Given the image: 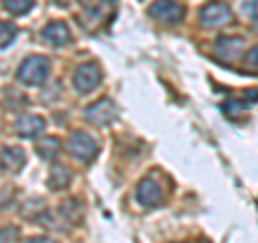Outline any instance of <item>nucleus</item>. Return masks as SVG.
<instances>
[{
	"mask_svg": "<svg viewBox=\"0 0 258 243\" xmlns=\"http://www.w3.org/2000/svg\"><path fill=\"white\" fill-rule=\"evenodd\" d=\"M69 183H71V170L67 166H52L50 176H47V188L52 192H60L69 188Z\"/></svg>",
	"mask_w": 258,
	"mask_h": 243,
	"instance_id": "nucleus-13",
	"label": "nucleus"
},
{
	"mask_svg": "<svg viewBox=\"0 0 258 243\" xmlns=\"http://www.w3.org/2000/svg\"><path fill=\"white\" fill-rule=\"evenodd\" d=\"M26 164V155L18 147H3V172H18Z\"/></svg>",
	"mask_w": 258,
	"mask_h": 243,
	"instance_id": "nucleus-11",
	"label": "nucleus"
},
{
	"mask_svg": "<svg viewBox=\"0 0 258 243\" xmlns=\"http://www.w3.org/2000/svg\"><path fill=\"white\" fill-rule=\"evenodd\" d=\"M245 65H247V69L258 71V45H254L252 50L247 52V56H245Z\"/></svg>",
	"mask_w": 258,
	"mask_h": 243,
	"instance_id": "nucleus-19",
	"label": "nucleus"
},
{
	"mask_svg": "<svg viewBox=\"0 0 258 243\" xmlns=\"http://www.w3.org/2000/svg\"><path fill=\"white\" fill-rule=\"evenodd\" d=\"M243 11H245L247 18L258 26V0H249V3H245L243 5Z\"/></svg>",
	"mask_w": 258,
	"mask_h": 243,
	"instance_id": "nucleus-17",
	"label": "nucleus"
},
{
	"mask_svg": "<svg viewBox=\"0 0 258 243\" xmlns=\"http://www.w3.org/2000/svg\"><path fill=\"white\" fill-rule=\"evenodd\" d=\"M161 196H164L161 185L153 179V176H147V179H142L136 185V200H138L142 207H157L161 202Z\"/></svg>",
	"mask_w": 258,
	"mask_h": 243,
	"instance_id": "nucleus-8",
	"label": "nucleus"
},
{
	"mask_svg": "<svg viewBox=\"0 0 258 243\" xmlns=\"http://www.w3.org/2000/svg\"><path fill=\"white\" fill-rule=\"evenodd\" d=\"M47 74H50V60L45 56H28L18 69V82L26 86H39L47 80Z\"/></svg>",
	"mask_w": 258,
	"mask_h": 243,
	"instance_id": "nucleus-1",
	"label": "nucleus"
},
{
	"mask_svg": "<svg viewBox=\"0 0 258 243\" xmlns=\"http://www.w3.org/2000/svg\"><path fill=\"white\" fill-rule=\"evenodd\" d=\"M149 15L164 26H172V24H179L183 20L185 9L176 0H157L149 7Z\"/></svg>",
	"mask_w": 258,
	"mask_h": 243,
	"instance_id": "nucleus-5",
	"label": "nucleus"
},
{
	"mask_svg": "<svg viewBox=\"0 0 258 243\" xmlns=\"http://www.w3.org/2000/svg\"><path fill=\"white\" fill-rule=\"evenodd\" d=\"M35 0H3V7L13 15H22L32 9Z\"/></svg>",
	"mask_w": 258,
	"mask_h": 243,
	"instance_id": "nucleus-14",
	"label": "nucleus"
},
{
	"mask_svg": "<svg viewBox=\"0 0 258 243\" xmlns=\"http://www.w3.org/2000/svg\"><path fill=\"white\" fill-rule=\"evenodd\" d=\"M198 20L205 28H220L226 26L232 20V11L226 3H220V0H211L207 3L198 13Z\"/></svg>",
	"mask_w": 258,
	"mask_h": 243,
	"instance_id": "nucleus-4",
	"label": "nucleus"
},
{
	"mask_svg": "<svg viewBox=\"0 0 258 243\" xmlns=\"http://www.w3.org/2000/svg\"><path fill=\"white\" fill-rule=\"evenodd\" d=\"M80 202L78 200H67V202H62L60 205V213L67 217L69 222H76L78 220V211H80Z\"/></svg>",
	"mask_w": 258,
	"mask_h": 243,
	"instance_id": "nucleus-16",
	"label": "nucleus"
},
{
	"mask_svg": "<svg viewBox=\"0 0 258 243\" xmlns=\"http://www.w3.org/2000/svg\"><path fill=\"white\" fill-rule=\"evenodd\" d=\"M41 37H43V41H47L50 45L60 47V45H67L71 41V30L64 22H50L41 30Z\"/></svg>",
	"mask_w": 258,
	"mask_h": 243,
	"instance_id": "nucleus-10",
	"label": "nucleus"
},
{
	"mask_svg": "<svg viewBox=\"0 0 258 243\" xmlns=\"http://www.w3.org/2000/svg\"><path fill=\"white\" fill-rule=\"evenodd\" d=\"M20 237V230L15 226H3V243H15Z\"/></svg>",
	"mask_w": 258,
	"mask_h": 243,
	"instance_id": "nucleus-18",
	"label": "nucleus"
},
{
	"mask_svg": "<svg viewBox=\"0 0 258 243\" xmlns=\"http://www.w3.org/2000/svg\"><path fill=\"white\" fill-rule=\"evenodd\" d=\"M67 151L80 164H88V161H93L97 157V153H99V142L86 132H74L69 136Z\"/></svg>",
	"mask_w": 258,
	"mask_h": 243,
	"instance_id": "nucleus-2",
	"label": "nucleus"
},
{
	"mask_svg": "<svg viewBox=\"0 0 258 243\" xmlns=\"http://www.w3.org/2000/svg\"><path fill=\"white\" fill-rule=\"evenodd\" d=\"M35 149H37V155L43 161H54L60 155V140L54 138V136H45V138H41V140H37Z\"/></svg>",
	"mask_w": 258,
	"mask_h": 243,
	"instance_id": "nucleus-12",
	"label": "nucleus"
},
{
	"mask_svg": "<svg viewBox=\"0 0 258 243\" xmlns=\"http://www.w3.org/2000/svg\"><path fill=\"white\" fill-rule=\"evenodd\" d=\"M243 50H245V41L235 35H222V37H217V41H215V56L222 63L237 60Z\"/></svg>",
	"mask_w": 258,
	"mask_h": 243,
	"instance_id": "nucleus-7",
	"label": "nucleus"
},
{
	"mask_svg": "<svg viewBox=\"0 0 258 243\" xmlns=\"http://www.w3.org/2000/svg\"><path fill=\"white\" fill-rule=\"evenodd\" d=\"M28 243H56V241H52V239H47V237H32Z\"/></svg>",
	"mask_w": 258,
	"mask_h": 243,
	"instance_id": "nucleus-20",
	"label": "nucleus"
},
{
	"mask_svg": "<svg viewBox=\"0 0 258 243\" xmlns=\"http://www.w3.org/2000/svg\"><path fill=\"white\" fill-rule=\"evenodd\" d=\"M0 28H3V37H0V47L7 50L13 41H15V35H18V28H15V24L11 22H3L0 24Z\"/></svg>",
	"mask_w": 258,
	"mask_h": 243,
	"instance_id": "nucleus-15",
	"label": "nucleus"
},
{
	"mask_svg": "<svg viewBox=\"0 0 258 243\" xmlns=\"http://www.w3.org/2000/svg\"><path fill=\"white\" fill-rule=\"evenodd\" d=\"M101 82V69L97 63H84L80 65L74 74V88L80 95L93 93Z\"/></svg>",
	"mask_w": 258,
	"mask_h": 243,
	"instance_id": "nucleus-6",
	"label": "nucleus"
},
{
	"mask_svg": "<svg viewBox=\"0 0 258 243\" xmlns=\"http://www.w3.org/2000/svg\"><path fill=\"white\" fill-rule=\"evenodd\" d=\"M45 129V120L37 114H22L15 120V134L22 138H37Z\"/></svg>",
	"mask_w": 258,
	"mask_h": 243,
	"instance_id": "nucleus-9",
	"label": "nucleus"
},
{
	"mask_svg": "<svg viewBox=\"0 0 258 243\" xmlns=\"http://www.w3.org/2000/svg\"><path fill=\"white\" fill-rule=\"evenodd\" d=\"M80 5H84V7H95L97 0H80Z\"/></svg>",
	"mask_w": 258,
	"mask_h": 243,
	"instance_id": "nucleus-21",
	"label": "nucleus"
},
{
	"mask_svg": "<svg viewBox=\"0 0 258 243\" xmlns=\"http://www.w3.org/2000/svg\"><path fill=\"white\" fill-rule=\"evenodd\" d=\"M84 116L88 123H93L97 127H108L118 118V110L112 99L101 97V99H97L95 103H91V106L84 110Z\"/></svg>",
	"mask_w": 258,
	"mask_h": 243,
	"instance_id": "nucleus-3",
	"label": "nucleus"
}]
</instances>
